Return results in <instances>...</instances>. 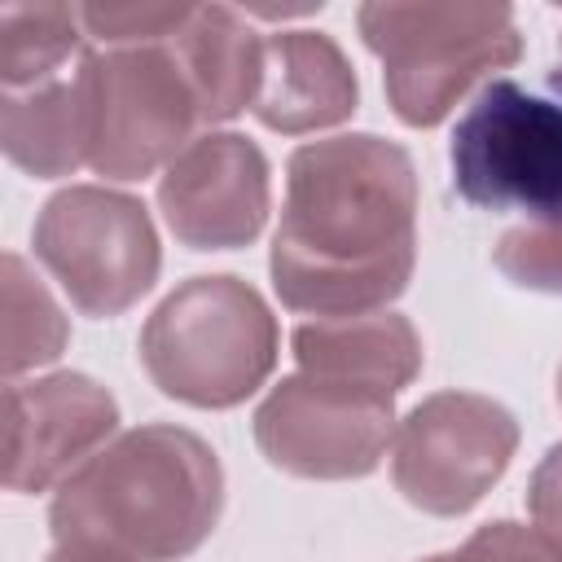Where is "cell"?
Here are the masks:
<instances>
[{"mask_svg":"<svg viewBox=\"0 0 562 562\" xmlns=\"http://www.w3.org/2000/svg\"><path fill=\"white\" fill-rule=\"evenodd\" d=\"M417 255V176L378 136L312 140L290 154L285 211L272 237V285L285 307L364 316L408 285Z\"/></svg>","mask_w":562,"mask_h":562,"instance_id":"obj_1","label":"cell"},{"mask_svg":"<svg viewBox=\"0 0 562 562\" xmlns=\"http://www.w3.org/2000/svg\"><path fill=\"white\" fill-rule=\"evenodd\" d=\"M215 452L180 426H140L92 452L53 501V540L110 562H176L220 518Z\"/></svg>","mask_w":562,"mask_h":562,"instance_id":"obj_2","label":"cell"},{"mask_svg":"<svg viewBox=\"0 0 562 562\" xmlns=\"http://www.w3.org/2000/svg\"><path fill=\"white\" fill-rule=\"evenodd\" d=\"M452 189L514 228H562V97L518 79H487L448 136Z\"/></svg>","mask_w":562,"mask_h":562,"instance_id":"obj_3","label":"cell"},{"mask_svg":"<svg viewBox=\"0 0 562 562\" xmlns=\"http://www.w3.org/2000/svg\"><path fill=\"white\" fill-rule=\"evenodd\" d=\"M140 360L162 395L228 408L272 373L277 321L246 281L193 277L149 316Z\"/></svg>","mask_w":562,"mask_h":562,"instance_id":"obj_4","label":"cell"},{"mask_svg":"<svg viewBox=\"0 0 562 562\" xmlns=\"http://www.w3.org/2000/svg\"><path fill=\"white\" fill-rule=\"evenodd\" d=\"M360 31L386 61L395 114L413 127L439 123L483 70L514 61L522 48L501 4H369Z\"/></svg>","mask_w":562,"mask_h":562,"instance_id":"obj_5","label":"cell"},{"mask_svg":"<svg viewBox=\"0 0 562 562\" xmlns=\"http://www.w3.org/2000/svg\"><path fill=\"white\" fill-rule=\"evenodd\" d=\"M35 255L88 316H119L158 277V237L145 206L97 184H75L44 202Z\"/></svg>","mask_w":562,"mask_h":562,"instance_id":"obj_6","label":"cell"},{"mask_svg":"<svg viewBox=\"0 0 562 562\" xmlns=\"http://www.w3.org/2000/svg\"><path fill=\"white\" fill-rule=\"evenodd\" d=\"M202 119L171 48L136 44L88 61V167L114 180L149 176Z\"/></svg>","mask_w":562,"mask_h":562,"instance_id":"obj_7","label":"cell"},{"mask_svg":"<svg viewBox=\"0 0 562 562\" xmlns=\"http://www.w3.org/2000/svg\"><path fill=\"white\" fill-rule=\"evenodd\" d=\"M514 417L483 395L443 391L417 404L395 435V487L430 514H465L509 465Z\"/></svg>","mask_w":562,"mask_h":562,"instance_id":"obj_8","label":"cell"},{"mask_svg":"<svg viewBox=\"0 0 562 562\" xmlns=\"http://www.w3.org/2000/svg\"><path fill=\"white\" fill-rule=\"evenodd\" d=\"M391 395L334 378H285L255 413V439L272 465L303 479L369 474L391 443Z\"/></svg>","mask_w":562,"mask_h":562,"instance_id":"obj_9","label":"cell"},{"mask_svg":"<svg viewBox=\"0 0 562 562\" xmlns=\"http://www.w3.org/2000/svg\"><path fill=\"white\" fill-rule=\"evenodd\" d=\"M171 233L193 250L246 246L268 215V162L255 140L220 132L193 140L158 184Z\"/></svg>","mask_w":562,"mask_h":562,"instance_id":"obj_10","label":"cell"},{"mask_svg":"<svg viewBox=\"0 0 562 562\" xmlns=\"http://www.w3.org/2000/svg\"><path fill=\"white\" fill-rule=\"evenodd\" d=\"M4 408H9L4 483L13 492H40L66 465L83 461V452L101 443L119 422L114 400L79 373H57L31 386L13 382L4 391Z\"/></svg>","mask_w":562,"mask_h":562,"instance_id":"obj_11","label":"cell"},{"mask_svg":"<svg viewBox=\"0 0 562 562\" xmlns=\"http://www.w3.org/2000/svg\"><path fill=\"white\" fill-rule=\"evenodd\" d=\"M250 110L277 132L329 127L356 110V75L334 40L281 31L263 40V70Z\"/></svg>","mask_w":562,"mask_h":562,"instance_id":"obj_12","label":"cell"},{"mask_svg":"<svg viewBox=\"0 0 562 562\" xmlns=\"http://www.w3.org/2000/svg\"><path fill=\"white\" fill-rule=\"evenodd\" d=\"M294 360L303 364V373L395 395L404 382H413L422 364V342L413 325L395 312L329 316L294 329Z\"/></svg>","mask_w":562,"mask_h":562,"instance_id":"obj_13","label":"cell"},{"mask_svg":"<svg viewBox=\"0 0 562 562\" xmlns=\"http://www.w3.org/2000/svg\"><path fill=\"white\" fill-rule=\"evenodd\" d=\"M171 53L180 57L202 119H233L255 105L263 40L237 22L233 9H193L176 31Z\"/></svg>","mask_w":562,"mask_h":562,"instance_id":"obj_14","label":"cell"},{"mask_svg":"<svg viewBox=\"0 0 562 562\" xmlns=\"http://www.w3.org/2000/svg\"><path fill=\"white\" fill-rule=\"evenodd\" d=\"M492 263H496L514 285L544 290V294H562V228H549V233L509 228V233L496 241Z\"/></svg>","mask_w":562,"mask_h":562,"instance_id":"obj_15","label":"cell"},{"mask_svg":"<svg viewBox=\"0 0 562 562\" xmlns=\"http://www.w3.org/2000/svg\"><path fill=\"white\" fill-rule=\"evenodd\" d=\"M426 562H562V549L544 531H527L518 522H487L457 553H439Z\"/></svg>","mask_w":562,"mask_h":562,"instance_id":"obj_16","label":"cell"},{"mask_svg":"<svg viewBox=\"0 0 562 562\" xmlns=\"http://www.w3.org/2000/svg\"><path fill=\"white\" fill-rule=\"evenodd\" d=\"M531 518L536 527L562 549V443L549 448V457L540 461V470L531 474V492H527Z\"/></svg>","mask_w":562,"mask_h":562,"instance_id":"obj_17","label":"cell"},{"mask_svg":"<svg viewBox=\"0 0 562 562\" xmlns=\"http://www.w3.org/2000/svg\"><path fill=\"white\" fill-rule=\"evenodd\" d=\"M48 562H110V558H88V553H66V549H57Z\"/></svg>","mask_w":562,"mask_h":562,"instance_id":"obj_18","label":"cell"},{"mask_svg":"<svg viewBox=\"0 0 562 562\" xmlns=\"http://www.w3.org/2000/svg\"><path fill=\"white\" fill-rule=\"evenodd\" d=\"M558 400H562V373H558Z\"/></svg>","mask_w":562,"mask_h":562,"instance_id":"obj_19","label":"cell"},{"mask_svg":"<svg viewBox=\"0 0 562 562\" xmlns=\"http://www.w3.org/2000/svg\"><path fill=\"white\" fill-rule=\"evenodd\" d=\"M553 79H558V88H562V66H558V75H553Z\"/></svg>","mask_w":562,"mask_h":562,"instance_id":"obj_20","label":"cell"}]
</instances>
